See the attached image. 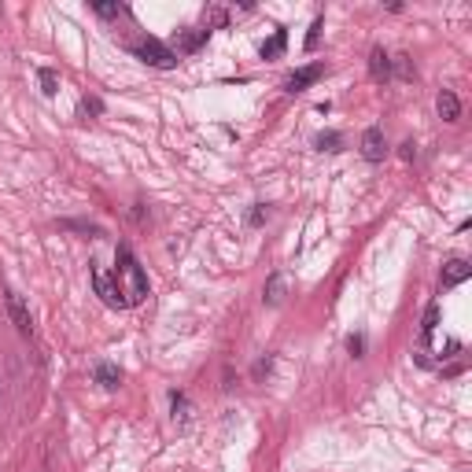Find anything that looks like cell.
<instances>
[{
    "instance_id": "6",
    "label": "cell",
    "mask_w": 472,
    "mask_h": 472,
    "mask_svg": "<svg viewBox=\"0 0 472 472\" xmlns=\"http://www.w3.org/2000/svg\"><path fill=\"white\" fill-rule=\"evenodd\" d=\"M391 67H395V59L384 48H373L369 52V78L373 81H391Z\"/></svg>"
},
{
    "instance_id": "17",
    "label": "cell",
    "mask_w": 472,
    "mask_h": 472,
    "mask_svg": "<svg viewBox=\"0 0 472 472\" xmlns=\"http://www.w3.org/2000/svg\"><path fill=\"white\" fill-rule=\"evenodd\" d=\"M321 26H325V19H314V23H310V34H306V52H314L317 48V37H321Z\"/></svg>"
},
{
    "instance_id": "5",
    "label": "cell",
    "mask_w": 472,
    "mask_h": 472,
    "mask_svg": "<svg viewBox=\"0 0 472 472\" xmlns=\"http://www.w3.org/2000/svg\"><path fill=\"white\" fill-rule=\"evenodd\" d=\"M321 74H325V67H321V63H310V67H299V70L292 74V78H288V85H284V89H288V92H306L310 85H314V81L321 78Z\"/></svg>"
},
{
    "instance_id": "8",
    "label": "cell",
    "mask_w": 472,
    "mask_h": 472,
    "mask_svg": "<svg viewBox=\"0 0 472 472\" xmlns=\"http://www.w3.org/2000/svg\"><path fill=\"white\" fill-rule=\"evenodd\" d=\"M469 273H472V266L465 259H450L443 266V288H458V284H465L469 281Z\"/></svg>"
},
{
    "instance_id": "12",
    "label": "cell",
    "mask_w": 472,
    "mask_h": 472,
    "mask_svg": "<svg viewBox=\"0 0 472 472\" xmlns=\"http://www.w3.org/2000/svg\"><path fill=\"white\" fill-rule=\"evenodd\" d=\"M262 299L270 306H277L284 299V273H270V281H266V288H262Z\"/></svg>"
},
{
    "instance_id": "13",
    "label": "cell",
    "mask_w": 472,
    "mask_h": 472,
    "mask_svg": "<svg viewBox=\"0 0 472 472\" xmlns=\"http://www.w3.org/2000/svg\"><path fill=\"white\" fill-rule=\"evenodd\" d=\"M284 45H288V34H284V30H277V34L270 37V41H262V59H277V56H281V52H284Z\"/></svg>"
},
{
    "instance_id": "3",
    "label": "cell",
    "mask_w": 472,
    "mask_h": 472,
    "mask_svg": "<svg viewBox=\"0 0 472 472\" xmlns=\"http://www.w3.org/2000/svg\"><path fill=\"white\" fill-rule=\"evenodd\" d=\"M4 306H8V317H12V325L23 332V336H34V314H30V306L23 303V295L8 288V292H4Z\"/></svg>"
},
{
    "instance_id": "9",
    "label": "cell",
    "mask_w": 472,
    "mask_h": 472,
    "mask_svg": "<svg viewBox=\"0 0 472 472\" xmlns=\"http://www.w3.org/2000/svg\"><path fill=\"white\" fill-rule=\"evenodd\" d=\"M435 107H439V118H443V122H458V118H461V100H458V96L450 92V89L439 92Z\"/></svg>"
},
{
    "instance_id": "4",
    "label": "cell",
    "mask_w": 472,
    "mask_h": 472,
    "mask_svg": "<svg viewBox=\"0 0 472 472\" xmlns=\"http://www.w3.org/2000/svg\"><path fill=\"white\" fill-rule=\"evenodd\" d=\"M362 155H366L369 163H380V159L388 155V141H384V133L377 126H369V130L362 133Z\"/></svg>"
},
{
    "instance_id": "15",
    "label": "cell",
    "mask_w": 472,
    "mask_h": 472,
    "mask_svg": "<svg viewBox=\"0 0 472 472\" xmlns=\"http://www.w3.org/2000/svg\"><path fill=\"white\" fill-rule=\"evenodd\" d=\"M37 78H41V92H45V96H56V92H59V74H56V70L45 67Z\"/></svg>"
},
{
    "instance_id": "1",
    "label": "cell",
    "mask_w": 472,
    "mask_h": 472,
    "mask_svg": "<svg viewBox=\"0 0 472 472\" xmlns=\"http://www.w3.org/2000/svg\"><path fill=\"white\" fill-rule=\"evenodd\" d=\"M115 288H118V295L126 299V306L130 303H141V299L148 295V277L141 270V262L133 259L130 251H118V266H115Z\"/></svg>"
},
{
    "instance_id": "19",
    "label": "cell",
    "mask_w": 472,
    "mask_h": 472,
    "mask_svg": "<svg viewBox=\"0 0 472 472\" xmlns=\"http://www.w3.org/2000/svg\"><path fill=\"white\" fill-rule=\"evenodd\" d=\"M207 19H210V26H225V23H229V15H225L222 8H210ZM210 26H207V30H210Z\"/></svg>"
},
{
    "instance_id": "11",
    "label": "cell",
    "mask_w": 472,
    "mask_h": 472,
    "mask_svg": "<svg viewBox=\"0 0 472 472\" xmlns=\"http://www.w3.org/2000/svg\"><path fill=\"white\" fill-rule=\"evenodd\" d=\"M210 37V30H185V34L177 37V56L181 52H196V48H203V41Z\"/></svg>"
},
{
    "instance_id": "14",
    "label": "cell",
    "mask_w": 472,
    "mask_h": 472,
    "mask_svg": "<svg viewBox=\"0 0 472 472\" xmlns=\"http://www.w3.org/2000/svg\"><path fill=\"white\" fill-rule=\"evenodd\" d=\"M439 328V303H432V306H428L424 310V325H421V336L424 340H432V332Z\"/></svg>"
},
{
    "instance_id": "2",
    "label": "cell",
    "mask_w": 472,
    "mask_h": 472,
    "mask_svg": "<svg viewBox=\"0 0 472 472\" xmlns=\"http://www.w3.org/2000/svg\"><path fill=\"white\" fill-rule=\"evenodd\" d=\"M133 56H141L144 63H152V67H177V52L174 48H166L163 41H155V37H148L141 41V45H133Z\"/></svg>"
},
{
    "instance_id": "7",
    "label": "cell",
    "mask_w": 472,
    "mask_h": 472,
    "mask_svg": "<svg viewBox=\"0 0 472 472\" xmlns=\"http://www.w3.org/2000/svg\"><path fill=\"white\" fill-rule=\"evenodd\" d=\"M92 284H96V292H100V299H104L107 306H126V299L118 295L115 281H111V277H107V273H100V270H96V266H92Z\"/></svg>"
},
{
    "instance_id": "22",
    "label": "cell",
    "mask_w": 472,
    "mask_h": 472,
    "mask_svg": "<svg viewBox=\"0 0 472 472\" xmlns=\"http://www.w3.org/2000/svg\"><path fill=\"white\" fill-rule=\"evenodd\" d=\"M347 347H351V354H354V358H358V354H362V347H366V340H362V336H351V340H347Z\"/></svg>"
},
{
    "instance_id": "18",
    "label": "cell",
    "mask_w": 472,
    "mask_h": 472,
    "mask_svg": "<svg viewBox=\"0 0 472 472\" xmlns=\"http://www.w3.org/2000/svg\"><path fill=\"white\" fill-rule=\"evenodd\" d=\"M92 12L100 19H118L122 15V4H92Z\"/></svg>"
},
{
    "instance_id": "16",
    "label": "cell",
    "mask_w": 472,
    "mask_h": 472,
    "mask_svg": "<svg viewBox=\"0 0 472 472\" xmlns=\"http://www.w3.org/2000/svg\"><path fill=\"white\" fill-rule=\"evenodd\" d=\"M340 144H343L340 133H321V137H317V148H321V152H340Z\"/></svg>"
},
{
    "instance_id": "23",
    "label": "cell",
    "mask_w": 472,
    "mask_h": 472,
    "mask_svg": "<svg viewBox=\"0 0 472 472\" xmlns=\"http://www.w3.org/2000/svg\"><path fill=\"white\" fill-rule=\"evenodd\" d=\"M402 159H417V144L406 141V144H402Z\"/></svg>"
},
{
    "instance_id": "10",
    "label": "cell",
    "mask_w": 472,
    "mask_h": 472,
    "mask_svg": "<svg viewBox=\"0 0 472 472\" xmlns=\"http://www.w3.org/2000/svg\"><path fill=\"white\" fill-rule=\"evenodd\" d=\"M96 384L115 391L118 384H122V373H118V366H111V362H100V366H96Z\"/></svg>"
},
{
    "instance_id": "21",
    "label": "cell",
    "mask_w": 472,
    "mask_h": 472,
    "mask_svg": "<svg viewBox=\"0 0 472 472\" xmlns=\"http://www.w3.org/2000/svg\"><path fill=\"white\" fill-rule=\"evenodd\" d=\"M266 214H270V210H266L262 203H255V210H251V225H262V222H266Z\"/></svg>"
},
{
    "instance_id": "20",
    "label": "cell",
    "mask_w": 472,
    "mask_h": 472,
    "mask_svg": "<svg viewBox=\"0 0 472 472\" xmlns=\"http://www.w3.org/2000/svg\"><path fill=\"white\" fill-rule=\"evenodd\" d=\"M170 406H174V421H177V417H185V410H188L185 395H174V399H170Z\"/></svg>"
}]
</instances>
